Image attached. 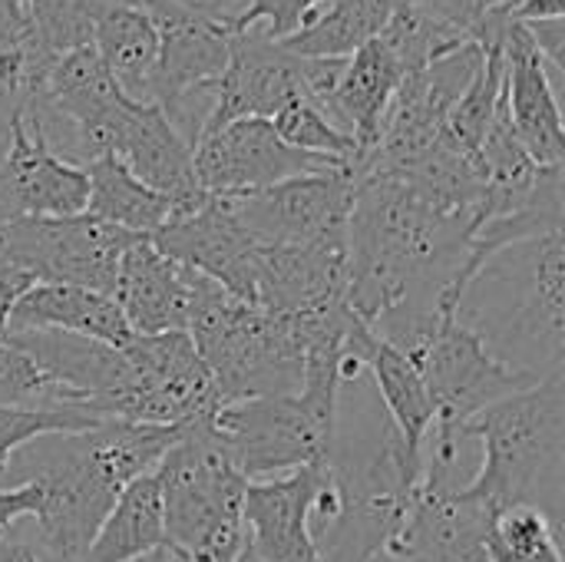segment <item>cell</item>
<instances>
[{
	"instance_id": "6da1fadb",
	"label": "cell",
	"mask_w": 565,
	"mask_h": 562,
	"mask_svg": "<svg viewBox=\"0 0 565 562\" xmlns=\"http://www.w3.org/2000/svg\"><path fill=\"white\" fill-rule=\"evenodd\" d=\"M477 219L427 202L404 179L364 172L348 219V308L397 351L444 318Z\"/></svg>"
},
{
	"instance_id": "7a4b0ae2",
	"label": "cell",
	"mask_w": 565,
	"mask_h": 562,
	"mask_svg": "<svg viewBox=\"0 0 565 562\" xmlns=\"http://www.w3.org/2000/svg\"><path fill=\"white\" fill-rule=\"evenodd\" d=\"M182 437V424L103 421L79 434H46L20 447L0 474V490L36 487V537L56 562H79L122 487L156 474Z\"/></svg>"
},
{
	"instance_id": "3957f363",
	"label": "cell",
	"mask_w": 565,
	"mask_h": 562,
	"mask_svg": "<svg viewBox=\"0 0 565 562\" xmlns=\"http://www.w3.org/2000/svg\"><path fill=\"white\" fill-rule=\"evenodd\" d=\"M450 318L493 361L546 381L565 371V238H526L490 255L460 288Z\"/></svg>"
},
{
	"instance_id": "277c9868",
	"label": "cell",
	"mask_w": 565,
	"mask_h": 562,
	"mask_svg": "<svg viewBox=\"0 0 565 562\" xmlns=\"http://www.w3.org/2000/svg\"><path fill=\"white\" fill-rule=\"evenodd\" d=\"M483 447L463 500L503 513L536 510L559 533L565 507V371L483 407L460 427Z\"/></svg>"
},
{
	"instance_id": "5b68a950",
	"label": "cell",
	"mask_w": 565,
	"mask_h": 562,
	"mask_svg": "<svg viewBox=\"0 0 565 562\" xmlns=\"http://www.w3.org/2000/svg\"><path fill=\"white\" fill-rule=\"evenodd\" d=\"M334 331V311L275 315L232 298L205 275L195 278V298L185 328L212 374L218 407L248 397L298 394L308 351L328 341Z\"/></svg>"
},
{
	"instance_id": "8992f818",
	"label": "cell",
	"mask_w": 565,
	"mask_h": 562,
	"mask_svg": "<svg viewBox=\"0 0 565 562\" xmlns=\"http://www.w3.org/2000/svg\"><path fill=\"white\" fill-rule=\"evenodd\" d=\"M344 344H321L308 351L298 394L248 397L209 414L212 434L248 484L301 467H324L341 384L364 374Z\"/></svg>"
},
{
	"instance_id": "52a82bcc",
	"label": "cell",
	"mask_w": 565,
	"mask_h": 562,
	"mask_svg": "<svg viewBox=\"0 0 565 562\" xmlns=\"http://www.w3.org/2000/svg\"><path fill=\"white\" fill-rule=\"evenodd\" d=\"M166 543L189 556L202 543L245 530L242 500L248 480L235 470L218 437L209 427V414L182 424V437L156 467Z\"/></svg>"
},
{
	"instance_id": "ba28073f",
	"label": "cell",
	"mask_w": 565,
	"mask_h": 562,
	"mask_svg": "<svg viewBox=\"0 0 565 562\" xmlns=\"http://www.w3.org/2000/svg\"><path fill=\"white\" fill-rule=\"evenodd\" d=\"M146 235L116 229L89 212L23 215L0 225V262L33 282L79 285L113 295L122 255Z\"/></svg>"
},
{
	"instance_id": "9c48e42d",
	"label": "cell",
	"mask_w": 565,
	"mask_h": 562,
	"mask_svg": "<svg viewBox=\"0 0 565 562\" xmlns=\"http://www.w3.org/2000/svg\"><path fill=\"white\" fill-rule=\"evenodd\" d=\"M407 358L434 404V434H457L483 407L540 384L493 361L487 348L450 315H444Z\"/></svg>"
},
{
	"instance_id": "30bf717a",
	"label": "cell",
	"mask_w": 565,
	"mask_h": 562,
	"mask_svg": "<svg viewBox=\"0 0 565 562\" xmlns=\"http://www.w3.org/2000/svg\"><path fill=\"white\" fill-rule=\"evenodd\" d=\"M354 169L301 176L271 189L222 195L235 222L262 248L348 242V219L354 205Z\"/></svg>"
},
{
	"instance_id": "8fae6325",
	"label": "cell",
	"mask_w": 565,
	"mask_h": 562,
	"mask_svg": "<svg viewBox=\"0 0 565 562\" xmlns=\"http://www.w3.org/2000/svg\"><path fill=\"white\" fill-rule=\"evenodd\" d=\"M192 162L205 195H242L301 176L351 169L341 159L291 149L268 119H235L215 132H205L192 149Z\"/></svg>"
},
{
	"instance_id": "7c38bea8",
	"label": "cell",
	"mask_w": 565,
	"mask_h": 562,
	"mask_svg": "<svg viewBox=\"0 0 565 562\" xmlns=\"http://www.w3.org/2000/svg\"><path fill=\"white\" fill-rule=\"evenodd\" d=\"M308 66V56L288 53L278 40L265 36L262 30L232 33L228 63L218 83L212 86V109L205 116L199 139L235 119H271L288 103L311 99Z\"/></svg>"
},
{
	"instance_id": "4fadbf2b",
	"label": "cell",
	"mask_w": 565,
	"mask_h": 562,
	"mask_svg": "<svg viewBox=\"0 0 565 562\" xmlns=\"http://www.w3.org/2000/svg\"><path fill=\"white\" fill-rule=\"evenodd\" d=\"M159 36L152 103L172 116L182 99L212 93L228 63V17H212L179 0H139Z\"/></svg>"
},
{
	"instance_id": "5bb4252c",
	"label": "cell",
	"mask_w": 565,
	"mask_h": 562,
	"mask_svg": "<svg viewBox=\"0 0 565 562\" xmlns=\"http://www.w3.org/2000/svg\"><path fill=\"white\" fill-rule=\"evenodd\" d=\"M152 245L172 262L205 275L232 298L255 305L258 245L235 222L222 195H205L199 205L172 212V219L152 235Z\"/></svg>"
},
{
	"instance_id": "9a60e30c",
	"label": "cell",
	"mask_w": 565,
	"mask_h": 562,
	"mask_svg": "<svg viewBox=\"0 0 565 562\" xmlns=\"http://www.w3.org/2000/svg\"><path fill=\"white\" fill-rule=\"evenodd\" d=\"M324 487V467H301L285 477L252 480L242 517L248 550L258 562H321L311 537V513Z\"/></svg>"
},
{
	"instance_id": "2e32d148",
	"label": "cell",
	"mask_w": 565,
	"mask_h": 562,
	"mask_svg": "<svg viewBox=\"0 0 565 562\" xmlns=\"http://www.w3.org/2000/svg\"><path fill=\"white\" fill-rule=\"evenodd\" d=\"M199 272L162 255L152 238H139L119 262L113 301L119 305L132 335L185 331L195 298Z\"/></svg>"
},
{
	"instance_id": "e0dca14e",
	"label": "cell",
	"mask_w": 565,
	"mask_h": 562,
	"mask_svg": "<svg viewBox=\"0 0 565 562\" xmlns=\"http://www.w3.org/2000/svg\"><path fill=\"white\" fill-rule=\"evenodd\" d=\"M142 185L156 189L166 195L175 212L192 209L205 199L195 179V162H192V146L182 139V132L172 126L166 109L159 103H136L116 152H113Z\"/></svg>"
},
{
	"instance_id": "ac0fdd59",
	"label": "cell",
	"mask_w": 565,
	"mask_h": 562,
	"mask_svg": "<svg viewBox=\"0 0 565 562\" xmlns=\"http://www.w3.org/2000/svg\"><path fill=\"white\" fill-rule=\"evenodd\" d=\"M401 76H404V66L381 36H374L371 43H364L344 60L338 86L324 103V116L354 139L358 159L351 169H358L377 146L381 123H384V113L394 99Z\"/></svg>"
},
{
	"instance_id": "d6986e66",
	"label": "cell",
	"mask_w": 565,
	"mask_h": 562,
	"mask_svg": "<svg viewBox=\"0 0 565 562\" xmlns=\"http://www.w3.org/2000/svg\"><path fill=\"white\" fill-rule=\"evenodd\" d=\"M344 348L364 368V374L371 378V384L377 391V401L387 411V417L394 421V427L401 431L404 444L414 454H420L437 417H434V404H430L427 388H424L417 368L411 364V358L401 354L384 338H377L367 321H358L351 328Z\"/></svg>"
},
{
	"instance_id": "ffe728a7",
	"label": "cell",
	"mask_w": 565,
	"mask_h": 562,
	"mask_svg": "<svg viewBox=\"0 0 565 562\" xmlns=\"http://www.w3.org/2000/svg\"><path fill=\"white\" fill-rule=\"evenodd\" d=\"M7 331H66L113 348H126L132 338V328L126 325L113 295L50 282H33L20 295Z\"/></svg>"
},
{
	"instance_id": "44dd1931",
	"label": "cell",
	"mask_w": 565,
	"mask_h": 562,
	"mask_svg": "<svg viewBox=\"0 0 565 562\" xmlns=\"http://www.w3.org/2000/svg\"><path fill=\"white\" fill-rule=\"evenodd\" d=\"M166 543V517H162V494L156 474H146L122 487L113 510L99 523L89 550L79 562H132L149 556Z\"/></svg>"
},
{
	"instance_id": "7402d4cb",
	"label": "cell",
	"mask_w": 565,
	"mask_h": 562,
	"mask_svg": "<svg viewBox=\"0 0 565 562\" xmlns=\"http://www.w3.org/2000/svg\"><path fill=\"white\" fill-rule=\"evenodd\" d=\"M93 50L116 79V86L136 99L152 103V79L159 63V36L149 13L136 3L109 10L93 33Z\"/></svg>"
},
{
	"instance_id": "603a6c76",
	"label": "cell",
	"mask_w": 565,
	"mask_h": 562,
	"mask_svg": "<svg viewBox=\"0 0 565 562\" xmlns=\"http://www.w3.org/2000/svg\"><path fill=\"white\" fill-rule=\"evenodd\" d=\"M397 3L401 0H324L301 30L278 43L295 56L348 60L387 26Z\"/></svg>"
},
{
	"instance_id": "cb8c5ba5",
	"label": "cell",
	"mask_w": 565,
	"mask_h": 562,
	"mask_svg": "<svg viewBox=\"0 0 565 562\" xmlns=\"http://www.w3.org/2000/svg\"><path fill=\"white\" fill-rule=\"evenodd\" d=\"M83 169L89 182V195H86L89 215L146 238H152L172 219L175 205L156 189L142 185L116 156H99Z\"/></svg>"
},
{
	"instance_id": "d4e9b609",
	"label": "cell",
	"mask_w": 565,
	"mask_h": 562,
	"mask_svg": "<svg viewBox=\"0 0 565 562\" xmlns=\"http://www.w3.org/2000/svg\"><path fill=\"white\" fill-rule=\"evenodd\" d=\"M503 79H507L503 53L483 50V63L477 66L473 79L467 83V89L460 93V99L450 106V113L444 119V136L470 159H477V149L497 116V106L503 96Z\"/></svg>"
},
{
	"instance_id": "484cf974",
	"label": "cell",
	"mask_w": 565,
	"mask_h": 562,
	"mask_svg": "<svg viewBox=\"0 0 565 562\" xmlns=\"http://www.w3.org/2000/svg\"><path fill=\"white\" fill-rule=\"evenodd\" d=\"M490 562H563L553 523L536 510L493 513L487 530Z\"/></svg>"
},
{
	"instance_id": "4316f807",
	"label": "cell",
	"mask_w": 565,
	"mask_h": 562,
	"mask_svg": "<svg viewBox=\"0 0 565 562\" xmlns=\"http://www.w3.org/2000/svg\"><path fill=\"white\" fill-rule=\"evenodd\" d=\"M268 123L275 126V132L281 136V142H288L291 149H301V152H311V156L341 159L348 166H354V159H358L354 139L348 132H341L311 99L288 103Z\"/></svg>"
},
{
	"instance_id": "83f0119b",
	"label": "cell",
	"mask_w": 565,
	"mask_h": 562,
	"mask_svg": "<svg viewBox=\"0 0 565 562\" xmlns=\"http://www.w3.org/2000/svg\"><path fill=\"white\" fill-rule=\"evenodd\" d=\"M103 421L76 407H0V474L10 457L46 434H79Z\"/></svg>"
},
{
	"instance_id": "f1b7e54d",
	"label": "cell",
	"mask_w": 565,
	"mask_h": 562,
	"mask_svg": "<svg viewBox=\"0 0 565 562\" xmlns=\"http://www.w3.org/2000/svg\"><path fill=\"white\" fill-rule=\"evenodd\" d=\"M321 3L324 0H248L242 10H232L228 30L232 33L262 30L271 40H285L295 30H301Z\"/></svg>"
},
{
	"instance_id": "f546056e",
	"label": "cell",
	"mask_w": 565,
	"mask_h": 562,
	"mask_svg": "<svg viewBox=\"0 0 565 562\" xmlns=\"http://www.w3.org/2000/svg\"><path fill=\"white\" fill-rule=\"evenodd\" d=\"M414 7H420L424 13L457 26L460 33H467L473 40L477 23L490 13V10H503V0H407Z\"/></svg>"
},
{
	"instance_id": "4dcf8cb0",
	"label": "cell",
	"mask_w": 565,
	"mask_h": 562,
	"mask_svg": "<svg viewBox=\"0 0 565 562\" xmlns=\"http://www.w3.org/2000/svg\"><path fill=\"white\" fill-rule=\"evenodd\" d=\"M526 30L543 63L553 70H565V20H530Z\"/></svg>"
},
{
	"instance_id": "1f68e13d",
	"label": "cell",
	"mask_w": 565,
	"mask_h": 562,
	"mask_svg": "<svg viewBox=\"0 0 565 562\" xmlns=\"http://www.w3.org/2000/svg\"><path fill=\"white\" fill-rule=\"evenodd\" d=\"M36 510H40V490L36 487L0 490V530H10L20 520L36 517Z\"/></svg>"
},
{
	"instance_id": "d6a6232c",
	"label": "cell",
	"mask_w": 565,
	"mask_h": 562,
	"mask_svg": "<svg viewBox=\"0 0 565 562\" xmlns=\"http://www.w3.org/2000/svg\"><path fill=\"white\" fill-rule=\"evenodd\" d=\"M30 285H33V278H30L26 272H20V268L0 262V341H3V335H7V321H10V315H13L20 295H23Z\"/></svg>"
},
{
	"instance_id": "836d02e7",
	"label": "cell",
	"mask_w": 565,
	"mask_h": 562,
	"mask_svg": "<svg viewBox=\"0 0 565 562\" xmlns=\"http://www.w3.org/2000/svg\"><path fill=\"white\" fill-rule=\"evenodd\" d=\"M0 562H56L43 540H23L10 530H0Z\"/></svg>"
},
{
	"instance_id": "e575fe53",
	"label": "cell",
	"mask_w": 565,
	"mask_h": 562,
	"mask_svg": "<svg viewBox=\"0 0 565 562\" xmlns=\"http://www.w3.org/2000/svg\"><path fill=\"white\" fill-rule=\"evenodd\" d=\"M516 20H563V0H526L523 7L513 10Z\"/></svg>"
},
{
	"instance_id": "d590c367",
	"label": "cell",
	"mask_w": 565,
	"mask_h": 562,
	"mask_svg": "<svg viewBox=\"0 0 565 562\" xmlns=\"http://www.w3.org/2000/svg\"><path fill=\"white\" fill-rule=\"evenodd\" d=\"M20 70H23L20 53H0V96L20 86Z\"/></svg>"
},
{
	"instance_id": "8d00e7d4",
	"label": "cell",
	"mask_w": 565,
	"mask_h": 562,
	"mask_svg": "<svg viewBox=\"0 0 565 562\" xmlns=\"http://www.w3.org/2000/svg\"><path fill=\"white\" fill-rule=\"evenodd\" d=\"M185 7H195L202 13H212V17H232V3L235 0H179Z\"/></svg>"
},
{
	"instance_id": "74e56055",
	"label": "cell",
	"mask_w": 565,
	"mask_h": 562,
	"mask_svg": "<svg viewBox=\"0 0 565 562\" xmlns=\"http://www.w3.org/2000/svg\"><path fill=\"white\" fill-rule=\"evenodd\" d=\"M26 3H30V0H0V20H7V23H23V20H26Z\"/></svg>"
},
{
	"instance_id": "f35d334b",
	"label": "cell",
	"mask_w": 565,
	"mask_h": 562,
	"mask_svg": "<svg viewBox=\"0 0 565 562\" xmlns=\"http://www.w3.org/2000/svg\"><path fill=\"white\" fill-rule=\"evenodd\" d=\"M132 562H185V556L179 550H172V547H162V550H156L149 556H139V560Z\"/></svg>"
},
{
	"instance_id": "ab89813d",
	"label": "cell",
	"mask_w": 565,
	"mask_h": 562,
	"mask_svg": "<svg viewBox=\"0 0 565 562\" xmlns=\"http://www.w3.org/2000/svg\"><path fill=\"white\" fill-rule=\"evenodd\" d=\"M238 562H258V560L252 556V550H245V553H242V560H238Z\"/></svg>"
}]
</instances>
